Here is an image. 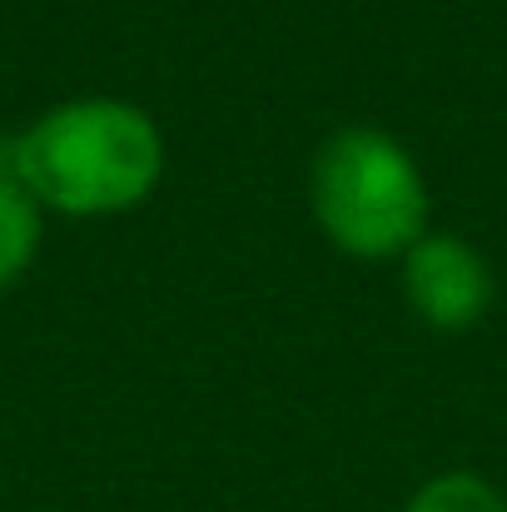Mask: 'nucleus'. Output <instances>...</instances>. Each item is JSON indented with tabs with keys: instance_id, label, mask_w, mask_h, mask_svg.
<instances>
[{
	"instance_id": "7ed1b4c3",
	"label": "nucleus",
	"mask_w": 507,
	"mask_h": 512,
	"mask_svg": "<svg viewBox=\"0 0 507 512\" xmlns=\"http://www.w3.org/2000/svg\"><path fill=\"white\" fill-rule=\"evenodd\" d=\"M403 294L428 329L463 334L493 304V269L458 234H423L403 254Z\"/></svg>"
},
{
	"instance_id": "39448f33",
	"label": "nucleus",
	"mask_w": 507,
	"mask_h": 512,
	"mask_svg": "<svg viewBox=\"0 0 507 512\" xmlns=\"http://www.w3.org/2000/svg\"><path fill=\"white\" fill-rule=\"evenodd\" d=\"M403 512H507V503L478 473H443V478L423 483Z\"/></svg>"
},
{
	"instance_id": "f03ea898",
	"label": "nucleus",
	"mask_w": 507,
	"mask_h": 512,
	"mask_svg": "<svg viewBox=\"0 0 507 512\" xmlns=\"http://www.w3.org/2000/svg\"><path fill=\"white\" fill-rule=\"evenodd\" d=\"M309 199L324 234L353 259H398L428 234L423 174L393 135L373 125H348L324 140Z\"/></svg>"
},
{
	"instance_id": "f257e3e1",
	"label": "nucleus",
	"mask_w": 507,
	"mask_h": 512,
	"mask_svg": "<svg viewBox=\"0 0 507 512\" xmlns=\"http://www.w3.org/2000/svg\"><path fill=\"white\" fill-rule=\"evenodd\" d=\"M10 155L35 204L80 219L135 209L165 174L160 125L125 100H70L10 135Z\"/></svg>"
},
{
	"instance_id": "20e7f679",
	"label": "nucleus",
	"mask_w": 507,
	"mask_h": 512,
	"mask_svg": "<svg viewBox=\"0 0 507 512\" xmlns=\"http://www.w3.org/2000/svg\"><path fill=\"white\" fill-rule=\"evenodd\" d=\"M40 249V204L20 184L10 140H0V294L30 269Z\"/></svg>"
}]
</instances>
